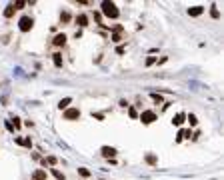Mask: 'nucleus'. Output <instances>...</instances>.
<instances>
[{"mask_svg": "<svg viewBox=\"0 0 224 180\" xmlns=\"http://www.w3.org/2000/svg\"><path fill=\"white\" fill-rule=\"evenodd\" d=\"M100 6H102V14H104L106 18H112V20H114V18H118L120 10L116 8V4H114V2H108V0H104Z\"/></svg>", "mask_w": 224, "mask_h": 180, "instance_id": "obj_1", "label": "nucleus"}, {"mask_svg": "<svg viewBox=\"0 0 224 180\" xmlns=\"http://www.w3.org/2000/svg\"><path fill=\"white\" fill-rule=\"evenodd\" d=\"M32 24H34V20H32L30 16H22V18L18 20V28L22 30V32H28L32 28Z\"/></svg>", "mask_w": 224, "mask_h": 180, "instance_id": "obj_2", "label": "nucleus"}, {"mask_svg": "<svg viewBox=\"0 0 224 180\" xmlns=\"http://www.w3.org/2000/svg\"><path fill=\"white\" fill-rule=\"evenodd\" d=\"M140 120H142V124H152L156 120V112H152V110H144L140 114Z\"/></svg>", "mask_w": 224, "mask_h": 180, "instance_id": "obj_3", "label": "nucleus"}, {"mask_svg": "<svg viewBox=\"0 0 224 180\" xmlns=\"http://www.w3.org/2000/svg\"><path fill=\"white\" fill-rule=\"evenodd\" d=\"M78 118H80L78 108H66L64 110V120H78Z\"/></svg>", "mask_w": 224, "mask_h": 180, "instance_id": "obj_4", "label": "nucleus"}, {"mask_svg": "<svg viewBox=\"0 0 224 180\" xmlns=\"http://www.w3.org/2000/svg\"><path fill=\"white\" fill-rule=\"evenodd\" d=\"M102 156L104 158H114L116 156V148H112V146H102Z\"/></svg>", "mask_w": 224, "mask_h": 180, "instance_id": "obj_5", "label": "nucleus"}, {"mask_svg": "<svg viewBox=\"0 0 224 180\" xmlns=\"http://www.w3.org/2000/svg\"><path fill=\"white\" fill-rule=\"evenodd\" d=\"M46 170H42V168H38V170L32 172V180H46Z\"/></svg>", "mask_w": 224, "mask_h": 180, "instance_id": "obj_6", "label": "nucleus"}, {"mask_svg": "<svg viewBox=\"0 0 224 180\" xmlns=\"http://www.w3.org/2000/svg\"><path fill=\"white\" fill-rule=\"evenodd\" d=\"M52 42H54V46H64V42H66V36H64V34H56Z\"/></svg>", "mask_w": 224, "mask_h": 180, "instance_id": "obj_7", "label": "nucleus"}, {"mask_svg": "<svg viewBox=\"0 0 224 180\" xmlns=\"http://www.w3.org/2000/svg\"><path fill=\"white\" fill-rule=\"evenodd\" d=\"M16 144L26 146V148H32V140H30V136H28V138H16Z\"/></svg>", "mask_w": 224, "mask_h": 180, "instance_id": "obj_8", "label": "nucleus"}, {"mask_svg": "<svg viewBox=\"0 0 224 180\" xmlns=\"http://www.w3.org/2000/svg\"><path fill=\"white\" fill-rule=\"evenodd\" d=\"M76 24H78V26H86V24H88V16H86V14H78V16H76Z\"/></svg>", "mask_w": 224, "mask_h": 180, "instance_id": "obj_9", "label": "nucleus"}, {"mask_svg": "<svg viewBox=\"0 0 224 180\" xmlns=\"http://www.w3.org/2000/svg\"><path fill=\"white\" fill-rule=\"evenodd\" d=\"M202 12H204V8H202V6H192V8H188V14H190V16H200Z\"/></svg>", "mask_w": 224, "mask_h": 180, "instance_id": "obj_10", "label": "nucleus"}, {"mask_svg": "<svg viewBox=\"0 0 224 180\" xmlns=\"http://www.w3.org/2000/svg\"><path fill=\"white\" fill-rule=\"evenodd\" d=\"M52 60H54V66L56 68H62V54H52Z\"/></svg>", "mask_w": 224, "mask_h": 180, "instance_id": "obj_11", "label": "nucleus"}, {"mask_svg": "<svg viewBox=\"0 0 224 180\" xmlns=\"http://www.w3.org/2000/svg\"><path fill=\"white\" fill-rule=\"evenodd\" d=\"M70 102H72V98H62V100L58 102V108H60V110H66Z\"/></svg>", "mask_w": 224, "mask_h": 180, "instance_id": "obj_12", "label": "nucleus"}, {"mask_svg": "<svg viewBox=\"0 0 224 180\" xmlns=\"http://www.w3.org/2000/svg\"><path fill=\"white\" fill-rule=\"evenodd\" d=\"M184 118H186V116H184V114H176V116L172 118V124H174V126H180V124L184 122Z\"/></svg>", "mask_w": 224, "mask_h": 180, "instance_id": "obj_13", "label": "nucleus"}, {"mask_svg": "<svg viewBox=\"0 0 224 180\" xmlns=\"http://www.w3.org/2000/svg\"><path fill=\"white\" fill-rule=\"evenodd\" d=\"M14 12H16L14 6H12V4H8L6 10H4V18H12V14H14Z\"/></svg>", "mask_w": 224, "mask_h": 180, "instance_id": "obj_14", "label": "nucleus"}, {"mask_svg": "<svg viewBox=\"0 0 224 180\" xmlns=\"http://www.w3.org/2000/svg\"><path fill=\"white\" fill-rule=\"evenodd\" d=\"M52 174H54V178H56V180H66V176H64L58 168H52Z\"/></svg>", "mask_w": 224, "mask_h": 180, "instance_id": "obj_15", "label": "nucleus"}, {"mask_svg": "<svg viewBox=\"0 0 224 180\" xmlns=\"http://www.w3.org/2000/svg\"><path fill=\"white\" fill-rule=\"evenodd\" d=\"M42 162H44V164H50V166H54V164H56V156H48V158H44V160H42Z\"/></svg>", "mask_w": 224, "mask_h": 180, "instance_id": "obj_16", "label": "nucleus"}, {"mask_svg": "<svg viewBox=\"0 0 224 180\" xmlns=\"http://www.w3.org/2000/svg\"><path fill=\"white\" fill-rule=\"evenodd\" d=\"M146 162H148V164H156L158 158H156L154 154H146Z\"/></svg>", "mask_w": 224, "mask_h": 180, "instance_id": "obj_17", "label": "nucleus"}, {"mask_svg": "<svg viewBox=\"0 0 224 180\" xmlns=\"http://www.w3.org/2000/svg\"><path fill=\"white\" fill-rule=\"evenodd\" d=\"M188 122H190V126H196V124H198V118H196L194 114H188Z\"/></svg>", "mask_w": 224, "mask_h": 180, "instance_id": "obj_18", "label": "nucleus"}, {"mask_svg": "<svg viewBox=\"0 0 224 180\" xmlns=\"http://www.w3.org/2000/svg\"><path fill=\"white\" fill-rule=\"evenodd\" d=\"M78 174H80V176H84V178H88L90 176V170H88V168H78Z\"/></svg>", "mask_w": 224, "mask_h": 180, "instance_id": "obj_19", "label": "nucleus"}, {"mask_svg": "<svg viewBox=\"0 0 224 180\" xmlns=\"http://www.w3.org/2000/svg\"><path fill=\"white\" fill-rule=\"evenodd\" d=\"M12 6H14V10H20V8H24V6H26V2H24V0H18V2H14Z\"/></svg>", "mask_w": 224, "mask_h": 180, "instance_id": "obj_20", "label": "nucleus"}, {"mask_svg": "<svg viewBox=\"0 0 224 180\" xmlns=\"http://www.w3.org/2000/svg\"><path fill=\"white\" fill-rule=\"evenodd\" d=\"M60 20H62L64 24L70 22V12H62V14H60Z\"/></svg>", "mask_w": 224, "mask_h": 180, "instance_id": "obj_21", "label": "nucleus"}, {"mask_svg": "<svg viewBox=\"0 0 224 180\" xmlns=\"http://www.w3.org/2000/svg\"><path fill=\"white\" fill-rule=\"evenodd\" d=\"M110 40H112V42H116V44H118V42H120V40H122V36H120V32H114V34H112V38H110Z\"/></svg>", "mask_w": 224, "mask_h": 180, "instance_id": "obj_22", "label": "nucleus"}, {"mask_svg": "<svg viewBox=\"0 0 224 180\" xmlns=\"http://www.w3.org/2000/svg\"><path fill=\"white\" fill-rule=\"evenodd\" d=\"M210 14H212V18H220V12H218V8H216V6H212Z\"/></svg>", "mask_w": 224, "mask_h": 180, "instance_id": "obj_23", "label": "nucleus"}, {"mask_svg": "<svg viewBox=\"0 0 224 180\" xmlns=\"http://www.w3.org/2000/svg\"><path fill=\"white\" fill-rule=\"evenodd\" d=\"M128 114H130V118H138V112H136V108H128Z\"/></svg>", "mask_w": 224, "mask_h": 180, "instance_id": "obj_24", "label": "nucleus"}, {"mask_svg": "<svg viewBox=\"0 0 224 180\" xmlns=\"http://www.w3.org/2000/svg\"><path fill=\"white\" fill-rule=\"evenodd\" d=\"M12 126H14V130H18L20 126H22V122H20V118H14V122H12Z\"/></svg>", "mask_w": 224, "mask_h": 180, "instance_id": "obj_25", "label": "nucleus"}, {"mask_svg": "<svg viewBox=\"0 0 224 180\" xmlns=\"http://www.w3.org/2000/svg\"><path fill=\"white\" fill-rule=\"evenodd\" d=\"M154 62H156V58H154V56H148V58H146V66H152Z\"/></svg>", "mask_w": 224, "mask_h": 180, "instance_id": "obj_26", "label": "nucleus"}, {"mask_svg": "<svg viewBox=\"0 0 224 180\" xmlns=\"http://www.w3.org/2000/svg\"><path fill=\"white\" fill-rule=\"evenodd\" d=\"M150 96H152V100H156V102H162V96H160V94H156V92H152Z\"/></svg>", "mask_w": 224, "mask_h": 180, "instance_id": "obj_27", "label": "nucleus"}, {"mask_svg": "<svg viewBox=\"0 0 224 180\" xmlns=\"http://www.w3.org/2000/svg\"><path fill=\"white\" fill-rule=\"evenodd\" d=\"M6 128L10 130V132H14V126H12V122H10V120H6Z\"/></svg>", "mask_w": 224, "mask_h": 180, "instance_id": "obj_28", "label": "nucleus"}, {"mask_svg": "<svg viewBox=\"0 0 224 180\" xmlns=\"http://www.w3.org/2000/svg\"><path fill=\"white\" fill-rule=\"evenodd\" d=\"M124 50H126L124 46H118V48H116V52H118V54H124Z\"/></svg>", "mask_w": 224, "mask_h": 180, "instance_id": "obj_29", "label": "nucleus"}]
</instances>
